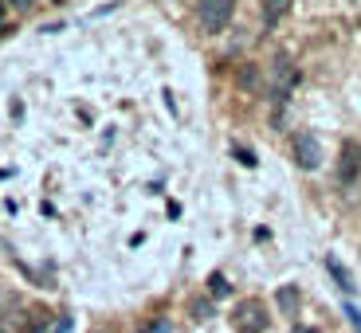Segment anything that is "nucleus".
Returning a JSON list of instances; mask_svg holds the SVG:
<instances>
[{
	"label": "nucleus",
	"instance_id": "nucleus-1",
	"mask_svg": "<svg viewBox=\"0 0 361 333\" xmlns=\"http://www.w3.org/2000/svg\"><path fill=\"white\" fill-rule=\"evenodd\" d=\"M235 12V0H197V20L208 36H220Z\"/></svg>",
	"mask_w": 361,
	"mask_h": 333
},
{
	"label": "nucleus",
	"instance_id": "nucleus-2",
	"mask_svg": "<svg viewBox=\"0 0 361 333\" xmlns=\"http://www.w3.org/2000/svg\"><path fill=\"white\" fill-rule=\"evenodd\" d=\"M290 153H295V165L298 169H318L322 165V149H318V137L310 130H298L290 137Z\"/></svg>",
	"mask_w": 361,
	"mask_h": 333
},
{
	"label": "nucleus",
	"instance_id": "nucleus-3",
	"mask_svg": "<svg viewBox=\"0 0 361 333\" xmlns=\"http://www.w3.org/2000/svg\"><path fill=\"white\" fill-rule=\"evenodd\" d=\"M361 172V149L353 142L342 145V165H338V177H342V184H353Z\"/></svg>",
	"mask_w": 361,
	"mask_h": 333
},
{
	"label": "nucleus",
	"instance_id": "nucleus-4",
	"mask_svg": "<svg viewBox=\"0 0 361 333\" xmlns=\"http://www.w3.org/2000/svg\"><path fill=\"white\" fill-rule=\"evenodd\" d=\"M263 325H267V318H263V310L255 306V302H252V306H244V310H240V329H252V333H259Z\"/></svg>",
	"mask_w": 361,
	"mask_h": 333
},
{
	"label": "nucleus",
	"instance_id": "nucleus-5",
	"mask_svg": "<svg viewBox=\"0 0 361 333\" xmlns=\"http://www.w3.org/2000/svg\"><path fill=\"white\" fill-rule=\"evenodd\" d=\"M287 8H290V0H263V27H275Z\"/></svg>",
	"mask_w": 361,
	"mask_h": 333
},
{
	"label": "nucleus",
	"instance_id": "nucleus-6",
	"mask_svg": "<svg viewBox=\"0 0 361 333\" xmlns=\"http://www.w3.org/2000/svg\"><path fill=\"white\" fill-rule=\"evenodd\" d=\"M279 310H283L287 318L298 314V290H295V287H283V290H279Z\"/></svg>",
	"mask_w": 361,
	"mask_h": 333
},
{
	"label": "nucleus",
	"instance_id": "nucleus-7",
	"mask_svg": "<svg viewBox=\"0 0 361 333\" xmlns=\"http://www.w3.org/2000/svg\"><path fill=\"white\" fill-rule=\"evenodd\" d=\"M326 267H330V275L338 279V287H342L345 294H353V282H350V275H345V270L338 267V259H326Z\"/></svg>",
	"mask_w": 361,
	"mask_h": 333
},
{
	"label": "nucleus",
	"instance_id": "nucleus-8",
	"mask_svg": "<svg viewBox=\"0 0 361 333\" xmlns=\"http://www.w3.org/2000/svg\"><path fill=\"white\" fill-rule=\"evenodd\" d=\"M208 290H212V298H228V294H232V287H228L224 275H212V279H208Z\"/></svg>",
	"mask_w": 361,
	"mask_h": 333
},
{
	"label": "nucleus",
	"instance_id": "nucleus-9",
	"mask_svg": "<svg viewBox=\"0 0 361 333\" xmlns=\"http://www.w3.org/2000/svg\"><path fill=\"white\" fill-rule=\"evenodd\" d=\"M232 153L240 157V165H247V169H255V153H247V149H240V145H235Z\"/></svg>",
	"mask_w": 361,
	"mask_h": 333
},
{
	"label": "nucleus",
	"instance_id": "nucleus-10",
	"mask_svg": "<svg viewBox=\"0 0 361 333\" xmlns=\"http://www.w3.org/2000/svg\"><path fill=\"white\" fill-rule=\"evenodd\" d=\"M345 314H350V322H353V329L361 333V310L357 306H345Z\"/></svg>",
	"mask_w": 361,
	"mask_h": 333
},
{
	"label": "nucleus",
	"instance_id": "nucleus-11",
	"mask_svg": "<svg viewBox=\"0 0 361 333\" xmlns=\"http://www.w3.org/2000/svg\"><path fill=\"white\" fill-rule=\"evenodd\" d=\"M55 333H71V318H59V325H55Z\"/></svg>",
	"mask_w": 361,
	"mask_h": 333
},
{
	"label": "nucleus",
	"instance_id": "nucleus-12",
	"mask_svg": "<svg viewBox=\"0 0 361 333\" xmlns=\"http://www.w3.org/2000/svg\"><path fill=\"white\" fill-rule=\"evenodd\" d=\"M12 8H32V0H8Z\"/></svg>",
	"mask_w": 361,
	"mask_h": 333
},
{
	"label": "nucleus",
	"instance_id": "nucleus-13",
	"mask_svg": "<svg viewBox=\"0 0 361 333\" xmlns=\"http://www.w3.org/2000/svg\"><path fill=\"white\" fill-rule=\"evenodd\" d=\"M149 333H169V325L161 322V325H154V329H149Z\"/></svg>",
	"mask_w": 361,
	"mask_h": 333
},
{
	"label": "nucleus",
	"instance_id": "nucleus-14",
	"mask_svg": "<svg viewBox=\"0 0 361 333\" xmlns=\"http://www.w3.org/2000/svg\"><path fill=\"white\" fill-rule=\"evenodd\" d=\"M4 8H8V4H4V0H0V27H4Z\"/></svg>",
	"mask_w": 361,
	"mask_h": 333
},
{
	"label": "nucleus",
	"instance_id": "nucleus-15",
	"mask_svg": "<svg viewBox=\"0 0 361 333\" xmlns=\"http://www.w3.org/2000/svg\"><path fill=\"white\" fill-rule=\"evenodd\" d=\"M302 333H318V329H302Z\"/></svg>",
	"mask_w": 361,
	"mask_h": 333
}]
</instances>
